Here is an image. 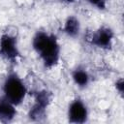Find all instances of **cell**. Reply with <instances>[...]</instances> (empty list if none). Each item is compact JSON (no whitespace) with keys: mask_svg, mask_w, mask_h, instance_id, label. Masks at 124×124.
<instances>
[{"mask_svg":"<svg viewBox=\"0 0 124 124\" xmlns=\"http://www.w3.org/2000/svg\"><path fill=\"white\" fill-rule=\"evenodd\" d=\"M64 33L71 38H76L79 35L80 32V22L78 18L75 16H69L63 25Z\"/></svg>","mask_w":124,"mask_h":124,"instance_id":"7","label":"cell"},{"mask_svg":"<svg viewBox=\"0 0 124 124\" xmlns=\"http://www.w3.org/2000/svg\"><path fill=\"white\" fill-rule=\"evenodd\" d=\"M16 115V106L9 102L6 98H2L1 101V109H0V120L5 122L12 121Z\"/></svg>","mask_w":124,"mask_h":124,"instance_id":"8","label":"cell"},{"mask_svg":"<svg viewBox=\"0 0 124 124\" xmlns=\"http://www.w3.org/2000/svg\"><path fill=\"white\" fill-rule=\"evenodd\" d=\"M88 114L89 113H88L87 106L81 99L77 98L70 103L67 110V117L70 123H75V124L85 123L88 119Z\"/></svg>","mask_w":124,"mask_h":124,"instance_id":"5","label":"cell"},{"mask_svg":"<svg viewBox=\"0 0 124 124\" xmlns=\"http://www.w3.org/2000/svg\"><path fill=\"white\" fill-rule=\"evenodd\" d=\"M92 6L97 8L98 10H106L107 8V0H87Z\"/></svg>","mask_w":124,"mask_h":124,"instance_id":"10","label":"cell"},{"mask_svg":"<svg viewBox=\"0 0 124 124\" xmlns=\"http://www.w3.org/2000/svg\"><path fill=\"white\" fill-rule=\"evenodd\" d=\"M51 100V94L46 90L38 91L35 94L34 104L28 111V117L32 121L41 120L45 114L46 108L48 107Z\"/></svg>","mask_w":124,"mask_h":124,"instance_id":"3","label":"cell"},{"mask_svg":"<svg viewBox=\"0 0 124 124\" xmlns=\"http://www.w3.org/2000/svg\"><path fill=\"white\" fill-rule=\"evenodd\" d=\"M72 79L79 88H85L90 82V76L84 68L78 67L72 72Z\"/></svg>","mask_w":124,"mask_h":124,"instance_id":"9","label":"cell"},{"mask_svg":"<svg viewBox=\"0 0 124 124\" xmlns=\"http://www.w3.org/2000/svg\"><path fill=\"white\" fill-rule=\"evenodd\" d=\"M32 47L46 69L55 67L60 60V45L54 34L37 31L32 38Z\"/></svg>","mask_w":124,"mask_h":124,"instance_id":"1","label":"cell"},{"mask_svg":"<svg viewBox=\"0 0 124 124\" xmlns=\"http://www.w3.org/2000/svg\"><path fill=\"white\" fill-rule=\"evenodd\" d=\"M1 101H2V98H0V109H1Z\"/></svg>","mask_w":124,"mask_h":124,"instance_id":"13","label":"cell"},{"mask_svg":"<svg viewBox=\"0 0 124 124\" xmlns=\"http://www.w3.org/2000/svg\"><path fill=\"white\" fill-rule=\"evenodd\" d=\"M62 1H64L66 3H74L75 2V0H62Z\"/></svg>","mask_w":124,"mask_h":124,"instance_id":"12","label":"cell"},{"mask_svg":"<svg viewBox=\"0 0 124 124\" xmlns=\"http://www.w3.org/2000/svg\"><path fill=\"white\" fill-rule=\"evenodd\" d=\"M114 38V32L108 26H102L95 31L90 39L91 45L102 49H110Z\"/></svg>","mask_w":124,"mask_h":124,"instance_id":"6","label":"cell"},{"mask_svg":"<svg viewBox=\"0 0 124 124\" xmlns=\"http://www.w3.org/2000/svg\"><path fill=\"white\" fill-rule=\"evenodd\" d=\"M2 90L4 93V98L14 104L16 107L21 105L27 95V87L24 81L16 73L14 72L8 74L5 78Z\"/></svg>","mask_w":124,"mask_h":124,"instance_id":"2","label":"cell"},{"mask_svg":"<svg viewBox=\"0 0 124 124\" xmlns=\"http://www.w3.org/2000/svg\"><path fill=\"white\" fill-rule=\"evenodd\" d=\"M114 87H115L116 91L121 96H123V92H124V80H123L122 78H120L119 79L116 80V82L114 83Z\"/></svg>","mask_w":124,"mask_h":124,"instance_id":"11","label":"cell"},{"mask_svg":"<svg viewBox=\"0 0 124 124\" xmlns=\"http://www.w3.org/2000/svg\"><path fill=\"white\" fill-rule=\"evenodd\" d=\"M0 56L6 60L15 63L20 56L17 46V40L15 36L4 33L0 37Z\"/></svg>","mask_w":124,"mask_h":124,"instance_id":"4","label":"cell"}]
</instances>
